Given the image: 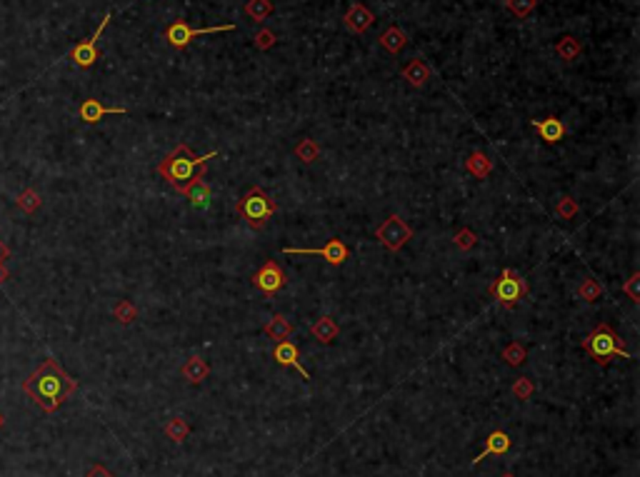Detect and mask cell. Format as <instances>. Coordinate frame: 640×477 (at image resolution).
<instances>
[{
  "instance_id": "obj_25",
  "label": "cell",
  "mask_w": 640,
  "mask_h": 477,
  "mask_svg": "<svg viewBox=\"0 0 640 477\" xmlns=\"http://www.w3.org/2000/svg\"><path fill=\"white\" fill-rule=\"evenodd\" d=\"M163 433H165V437L168 440H173V442H183L190 435V425H188V420L186 417H181V415H175V417H170L165 425H163Z\"/></svg>"
},
{
  "instance_id": "obj_28",
  "label": "cell",
  "mask_w": 640,
  "mask_h": 477,
  "mask_svg": "<svg viewBox=\"0 0 640 477\" xmlns=\"http://www.w3.org/2000/svg\"><path fill=\"white\" fill-rule=\"evenodd\" d=\"M15 205H18L20 210L28 212V215H33L35 210H40V205H43V198H40V192H35L33 187H28V190H23L15 198Z\"/></svg>"
},
{
  "instance_id": "obj_41",
  "label": "cell",
  "mask_w": 640,
  "mask_h": 477,
  "mask_svg": "<svg viewBox=\"0 0 640 477\" xmlns=\"http://www.w3.org/2000/svg\"><path fill=\"white\" fill-rule=\"evenodd\" d=\"M500 477H516V475H513V472H505V475H500Z\"/></svg>"
},
{
  "instance_id": "obj_19",
  "label": "cell",
  "mask_w": 640,
  "mask_h": 477,
  "mask_svg": "<svg viewBox=\"0 0 640 477\" xmlns=\"http://www.w3.org/2000/svg\"><path fill=\"white\" fill-rule=\"evenodd\" d=\"M400 75H403L405 81L411 83L413 87H423L425 83L430 81V75H433V73H430V68L425 65L423 58H413V60L408 62L403 70H400Z\"/></svg>"
},
{
  "instance_id": "obj_20",
  "label": "cell",
  "mask_w": 640,
  "mask_h": 477,
  "mask_svg": "<svg viewBox=\"0 0 640 477\" xmlns=\"http://www.w3.org/2000/svg\"><path fill=\"white\" fill-rule=\"evenodd\" d=\"M338 333H340V328H338V322L330 315H320L311 325V335L318 342H323V345H330L338 337Z\"/></svg>"
},
{
  "instance_id": "obj_34",
  "label": "cell",
  "mask_w": 640,
  "mask_h": 477,
  "mask_svg": "<svg viewBox=\"0 0 640 477\" xmlns=\"http://www.w3.org/2000/svg\"><path fill=\"white\" fill-rule=\"evenodd\" d=\"M535 392V385L530 378H518L516 383H513V395L518 397V400H530Z\"/></svg>"
},
{
  "instance_id": "obj_16",
  "label": "cell",
  "mask_w": 640,
  "mask_h": 477,
  "mask_svg": "<svg viewBox=\"0 0 640 477\" xmlns=\"http://www.w3.org/2000/svg\"><path fill=\"white\" fill-rule=\"evenodd\" d=\"M513 447V440H510V435L505 433V430H493L488 437H485V447L483 453L475 455V460H473V465H478V462H483L485 458H491V455H505Z\"/></svg>"
},
{
  "instance_id": "obj_3",
  "label": "cell",
  "mask_w": 640,
  "mask_h": 477,
  "mask_svg": "<svg viewBox=\"0 0 640 477\" xmlns=\"http://www.w3.org/2000/svg\"><path fill=\"white\" fill-rule=\"evenodd\" d=\"M580 345H583V350L596 360L598 365H603V367L610 365V360L613 358H625V360L633 358V353H630L628 347H625V342L621 340V335H618L616 330H613V325H608V322H598L596 328L585 335V340L580 342Z\"/></svg>"
},
{
  "instance_id": "obj_18",
  "label": "cell",
  "mask_w": 640,
  "mask_h": 477,
  "mask_svg": "<svg viewBox=\"0 0 640 477\" xmlns=\"http://www.w3.org/2000/svg\"><path fill=\"white\" fill-rule=\"evenodd\" d=\"M265 335L270 337V340H278V342H283V340H290L293 337V333H295V325H293L290 320H288L286 315H280V312H275L270 320L265 322Z\"/></svg>"
},
{
  "instance_id": "obj_6",
  "label": "cell",
  "mask_w": 640,
  "mask_h": 477,
  "mask_svg": "<svg viewBox=\"0 0 640 477\" xmlns=\"http://www.w3.org/2000/svg\"><path fill=\"white\" fill-rule=\"evenodd\" d=\"M375 240L388 253H400L408 245V240H413V228L400 215H391L375 228Z\"/></svg>"
},
{
  "instance_id": "obj_4",
  "label": "cell",
  "mask_w": 640,
  "mask_h": 477,
  "mask_svg": "<svg viewBox=\"0 0 640 477\" xmlns=\"http://www.w3.org/2000/svg\"><path fill=\"white\" fill-rule=\"evenodd\" d=\"M275 212H278V203L270 198V192H265L258 185L248 187V192L236 203V215L250 230H263Z\"/></svg>"
},
{
  "instance_id": "obj_37",
  "label": "cell",
  "mask_w": 640,
  "mask_h": 477,
  "mask_svg": "<svg viewBox=\"0 0 640 477\" xmlns=\"http://www.w3.org/2000/svg\"><path fill=\"white\" fill-rule=\"evenodd\" d=\"M83 477H115V475H113V472L108 470V467H103V465H93V467H90V470L85 472V475H83Z\"/></svg>"
},
{
  "instance_id": "obj_8",
  "label": "cell",
  "mask_w": 640,
  "mask_h": 477,
  "mask_svg": "<svg viewBox=\"0 0 640 477\" xmlns=\"http://www.w3.org/2000/svg\"><path fill=\"white\" fill-rule=\"evenodd\" d=\"M250 285H253L255 290H261L265 298H273V295H278V292L288 285V275L275 260H265L253 275H250Z\"/></svg>"
},
{
  "instance_id": "obj_39",
  "label": "cell",
  "mask_w": 640,
  "mask_h": 477,
  "mask_svg": "<svg viewBox=\"0 0 640 477\" xmlns=\"http://www.w3.org/2000/svg\"><path fill=\"white\" fill-rule=\"evenodd\" d=\"M8 278H10V273H8V267L3 265V262H0V285H3V283H6Z\"/></svg>"
},
{
  "instance_id": "obj_33",
  "label": "cell",
  "mask_w": 640,
  "mask_h": 477,
  "mask_svg": "<svg viewBox=\"0 0 640 477\" xmlns=\"http://www.w3.org/2000/svg\"><path fill=\"white\" fill-rule=\"evenodd\" d=\"M578 203L571 198V195H563V198L558 200V205H555V212H558V217H563V220H573V217L578 215Z\"/></svg>"
},
{
  "instance_id": "obj_30",
  "label": "cell",
  "mask_w": 640,
  "mask_h": 477,
  "mask_svg": "<svg viewBox=\"0 0 640 477\" xmlns=\"http://www.w3.org/2000/svg\"><path fill=\"white\" fill-rule=\"evenodd\" d=\"M578 298L585 300V303H598V300L603 298V285L596 278H585L578 287Z\"/></svg>"
},
{
  "instance_id": "obj_35",
  "label": "cell",
  "mask_w": 640,
  "mask_h": 477,
  "mask_svg": "<svg viewBox=\"0 0 640 477\" xmlns=\"http://www.w3.org/2000/svg\"><path fill=\"white\" fill-rule=\"evenodd\" d=\"M253 43H255V48H258V50H270L275 43H278V35H275L273 31H268V28H263V31L255 33Z\"/></svg>"
},
{
  "instance_id": "obj_12",
  "label": "cell",
  "mask_w": 640,
  "mask_h": 477,
  "mask_svg": "<svg viewBox=\"0 0 640 477\" xmlns=\"http://www.w3.org/2000/svg\"><path fill=\"white\" fill-rule=\"evenodd\" d=\"M273 360L278 362L280 367H293V370H298L300 375H303V380H311V372L305 370L303 362H300V350H298L295 342H290V340L275 342Z\"/></svg>"
},
{
  "instance_id": "obj_11",
  "label": "cell",
  "mask_w": 640,
  "mask_h": 477,
  "mask_svg": "<svg viewBox=\"0 0 640 477\" xmlns=\"http://www.w3.org/2000/svg\"><path fill=\"white\" fill-rule=\"evenodd\" d=\"M530 125H533V131L541 135V140L545 145H558L568 133L566 123H563L558 115H548V118H543V120L535 118V120H530Z\"/></svg>"
},
{
  "instance_id": "obj_17",
  "label": "cell",
  "mask_w": 640,
  "mask_h": 477,
  "mask_svg": "<svg viewBox=\"0 0 640 477\" xmlns=\"http://www.w3.org/2000/svg\"><path fill=\"white\" fill-rule=\"evenodd\" d=\"M181 375L186 383L190 385H200L203 380L211 375V365H208V360H203L200 355H190V358L183 362L181 367Z\"/></svg>"
},
{
  "instance_id": "obj_29",
  "label": "cell",
  "mask_w": 640,
  "mask_h": 477,
  "mask_svg": "<svg viewBox=\"0 0 640 477\" xmlns=\"http://www.w3.org/2000/svg\"><path fill=\"white\" fill-rule=\"evenodd\" d=\"M113 317H115L120 325H131V322L138 320V308L131 300H118V303L113 305Z\"/></svg>"
},
{
  "instance_id": "obj_7",
  "label": "cell",
  "mask_w": 640,
  "mask_h": 477,
  "mask_svg": "<svg viewBox=\"0 0 640 477\" xmlns=\"http://www.w3.org/2000/svg\"><path fill=\"white\" fill-rule=\"evenodd\" d=\"M228 31H236V25L225 23V25H213V28H193V25L188 23V20L178 18V20H173L168 28H165V40H168L170 48L186 50L188 45H190V40H193V37L211 35V33H228Z\"/></svg>"
},
{
  "instance_id": "obj_23",
  "label": "cell",
  "mask_w": 640,
  "mask_h": 477,
  "mask_svg": "<svg viewBox=\"0 0 640 477\" xmlns=\"http://www.w3.org/2000/svg\"><path fill=\"white\" fill-rule=\"evenodd\" d=\"M293 156L298 158L303 165H311V162H315L320 158V145L313 137H300L298 143H295V148H293Z\"/></svg>"
},
{
  "instance_id": "obj_22",
  "label": "cell",
  "mask_w": 640,
  "mask_h": 477,
  "mask_svg": "<svg viewBox=\"0 0 640 477\" xmlns=\"http://www.w3.org/2000/svg\"><path fill=\"white\" fill-rule=\"evenodd\" d=\"M378 43L383 50H388V53H393V56H398L400 50L408 45V35H405V31H400L398 25H391V28L378 37Z\"/></svg>"
},
{
  "instance_id": "obj_10",
  "label": "cell",
  "mask_w": 640,
  "mask_h": 477,
  "mask_svg": "<svg viewBox=\"0 0 640 477\" xmlns=\"http://www.w3.org/2000/svg\"><path fill=\"white\" fill-rule=\"evenodd\" d=\"M110 18H113L110 12H106L98 25V31L88 37V40H83V43H78L70 50V60H73L78 68H93V62L98 60V40H100V35H103V31L108 28V23H110Z\"/></svg>"
},
{
  "instance_id": "obj_13",
  "label": "cell",
  "mask_w": 640,
  "mask_h": 477,
  "mask_svg": "<svg viewBox=\"0 0 640 477\" xmlns=\"http://www.w3.org/2000/svg\"><path fill=\"white\" fill-rule=\"evenodd\" d=\"M125 112H128V108H108V106H103L100 100L88 98V100H83L81 108H78V118L88 125H95L106 118V115H125Z\"/></svg>"
},
{
  "instance_id": "obj_36",
  "label": "cell",
  "mask_w": 640,
  "mask_h": 477,
  "mask_svg": "<svg viewBox=\"0 0 640 477\" xmlns=\"http://www.w3.org/2000/svg\"><path fill=\"white\" fill-rule=\"evenodd\" d=\"M623 292H625L635 305L640 303V273H633L625 283H623Z\"/></svg>"
},
{
  "instance_id": "obj_31",
  "label": "cell",
  "mask_w": 640,
  "mask_h": 477,
  "mask_svg": "<svg viewBox=\"0 0 640 477\" xmlns=\"http://www.w3.org/2000/svg\"><path fill=\"white\" fill-rule=\"evenodd\" d=\"M453 245L458 250H463V253H468V250H473L478 245V235H475L470 228H460L453 235Z\"/></svg>"
},
{
  "instance_id": "obj_21",
  "label": "cell",
  "mask_w": 640,
  "mask_h": 477,
  "mask_svg": "<svg viewBox=\"0 0 640 477\" xmlns=\"http://www.w3.org/2000/svg\"><path fill=\"white\" fill-rule=\"evenodd\" d=\"M466 170L473 175V178L485 180V178H491V173H493V160L485 156L483 150H475V153H470V156H468Z\"/></svg>"
},
{
  "instance_id": "obj_5",
  "label": "cell",
  "mask_w": 640,
  "mask_h": 477,
  "mask_svg": "<svg viewBox=\"0 0 640 477\" xmlns=\"http://www.w3.org/2000/svg\"><path fill=\"white\" fill-rule=\"evenodd\" d=\"M528 280L523 278L518 270H513V267H505L503 273L498 275L495 280L491 283V287H488V295H491L493 300H495L500 308H505V310H513L518 303H520L525 295H528Z\"/></svg>"
},
{
  "instance_id": "obj_27",
  "label": "cell",
  "mask_w": 640,
  "mask_h": 477,
  "mask_svg": "<svg viewBox=\"0 0 640 477\" xmlns=\"http://www.w3.org/2000/svg\"><path fill=\"white\" fill-rule=\"evenodd\" d=\"M503 360L508 362L510 367H520L523 362H525V358H528V350H525V345L518 340H510L508 345L503 347Z\"/></svg>"
},
{
  "instance_id": "obj_15",
  "label": "cell",
  "mask_w": 640,
  "mask_h": 477,
  "mask_svg": "<svg viewBox=\"0 0 640 477\" xmlns=\"http://www.w3.org/2000/svg\"><path fill=\"white\" fill-rule=\"evenodd\" d=\"M181 195H186V198L190 200V205H193V208H198V210H206V208H211L213 187H211V183H208V180L195 178V180H190L186 187H183Z\"/></svg>"
},
{
  "instance_id": "obj_32",
  "label": "cell",
  "mask_w": 640,
  "mask_h": 477,
  "mask_svg": "<svg viewBox=\"0 0 640 477\" xmlns=\"http://www.w3.org/2000/svg\"><path fill=\"white\" fill-rule=\"evenodd\" d=\"M535 6H538V0H505V8L520 20L528 18L530 12L535 10Z\"/></svg>"
},
{
  "instance_id": "obj_38",
  "label": "cell",
  "mask_w": 640,
  "mask_h": 477,
  "mask_svg": "<svg viewBox=\"0 0 640 477\" xmlns=\"http://www.w3.org/2000/svg\"><path fill=\"white\" fill-rule=\"evenodd\" d=\"M8 258H10V248H8L6 242L0 240V262H6Z\"/></svg>"
},
{
  "instance_id": "obj_9",
  "label": "cell",
  "mask_w": 640,
  "mask_h": 477,
  "mask_svg": "<svg viewBox=\"0 0 640 477\" xmlns=\"http://www.w3.org/2000/svg\"><path fill=\"white\" fill-rule=\"evenodd\" d=\"M283 253L286 255H320V258L333 267H340L343 262L350 258V248L343 240H338V237H330L323 248H283Z\"/></svg>"
},
{
  "instance_id": "obj_40",
  "label": "cell",
  "mask_w": 640,
  "mask_h": 477,
  "mask_svg": "<svg viewBox=\"0 0 640 477\" xmlns=\"http://www.w3.org/2000/svg\"><path fill=\"white\" fill-rule=\"evenodd\" d=\"M6 428V415H3V410H0V430Z\"/></svg>"
},
{
  "instance_id": "obj_26",
  "label": "cell",
  "mask_w": 640,
  "mask_h": 477,
  "mask_svg": "<svg viewBox=\"0 0 640 477\" xmlns=\"http://www.w3.org/2000/svg\"><path fill=\"white\" fill-rule=\"evenodd\" d=\"M273 12V3L270 0H248L245 3V15H248L253 23H263V20L270 18Z\"/></svg>"
},
{
  "instance_id": "obj_2",
  "label": "cell",
  "mask_w": 640,
  "mask_h": 477,
  "mask_svg": "<svg viewBox=\"0 0 640 477\" xmlns=\"http://www.w3.org/2000/svg\"><path fill=\"white\" fill-rule=\"evenodd\" d=\"M215 156H218L215 150H211L206 156H195L190 145L181 143V145H175L168 156L158 162V175H161L175 192H181L190 180L203 178V175L208 173V160H213Z\"/></svg>"
},
{
  "instance_id": "obj_24",
  "label": "cell",
  "mask_w": 640,
  "mask_h": 477,
  "mask_svg": "<svg viewBox=\"0 0 640 477\" xmlns=\"http://www.w3.org/2000/svg\"><path fill=\"white\" fill-rule=\"evenodd\" d=\"M555 53H558V56L563 58L566 62H573L575 58L580 56V53H583V43H580L578 37L563 35L558 43H555Z\"/></svg>"
},
{
  "instance_id": "obj_1",
  "label": "cell",
  "mask_w": 640,
  "mask_h": 477,
  "mask_svg": "<svg viewBox=\"0 0 640 477\" xmlns=\"http://www.w3.org/2000/svg\"><path fill=\"white\" fill-rule=\"evenodd\" d=\"M75 390H78V380L70 378L56 358L43 360V365L33 375H28V380L23 383V392L43 410L45 415H53L56 410H60V405Z\"/></svg>"
},
{
  "instance_id": "obj_14",
  "label": "cell",
  "mask_w": 640,
  "mask_h": 477,
  "mask_svg": "<svg viewBox=\"0 0 640 477\" xmlns=\"http://www.w3.org/2000/svg\"><path fill=\"white\" fill-rule=\"evenodd\" d=\"M375 23V15L370 8H366L363 3H353L345 12V28L355 35H363L366 31H370Z\"/></svg>"
}]
</instances>
